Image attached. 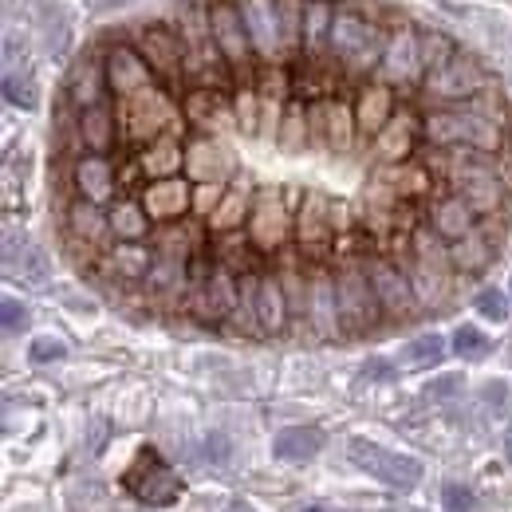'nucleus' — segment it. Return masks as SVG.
<instances>
[{"mask_svg": "<svg viewBox=\"0 0 512 512\" xmlns=\"http://www.w3.org/2000/svg\"><path fill=\"white\" fill-rule=\"evenodd\" d=\"M0 323H4V335H20L28 327V308L16 296H4L0 300Z\"/></svg>", "mask_w": 512, "mask_h": 512, "instance_id": "nucleus-50", "label": "nucleus"}, {"mask_svg": "<svg viewBox=\"0 0 512 512\" xmlns=\"http://www.w3.org/2000/svg\"><path fill=\"white\" fill-rule=\"evenodd\" d=\"M138 174L150 178V182H166V178H182L186 170V142H182V130H170L162 138H154L150 146L138 150L134 158Z\"/></svg>", "mask_w": 512, "mask_h": 512, "instance_id": "nucleus-21", "label": "nucleus"}, {"mask_svg": "<svg viewBox=\"0 0 512 512\" xmlns=\"http://www.w3.org/2000/svg\"><path fill=\"white\" fill-rule=\"evenodd\" d=\"M119 111V134L130 146H150L154 138L170 134V130H182V115H178V103L170 99V91L158 83L142 95H134L127 103L115 107Z\"/></svg>", "mask_w": 512, "mask_h": 512, "instance_id": "nucleus-3", "label": "nucleus"}, {"mask_svg": "<svg viewBox=\"0 0 512 512\" xmlns=\"http://www.w3.org/2000/svg\"><path fill=\"white\" fill-rule=\"evenodd\" d=\"M4 264H8V276H20L32 288L48 284V256L32 249V245H20V260H4Z\"/></svg>", "mask_w": 512, "mask_h": 512, "instance_id": "nucleus-40", "label": "nucleus"}, {"mask_svg": "<svg viewBox=\"0 0 512 512\" xmlns=\"http://www.w3.org/2000/svg\"><path fill=\"white\" fill-rule=\"evenodd\" d=\"M335 12L339 8L331 0H308V8H304V40H300V48H304L308 60H320L323 52H327Z\"/></svg>", "mask_w": 512, "mask_h": 512, "instance_id": "nucleus-38", "label": "nucleus"}, {"mask_svg": "<svg viewBox=\"0 0 512 512\" xmlns=\"http://www.w3.org/2000/svg\"><path fill=\"white\" fill-rule=\"evenodd\" d=\"M509 292H512V288H509Z\"/></svg>", "mask_w": 512, "mask_h": 512, "instance_id": "nucleus-57", "label": "nucleus"}, {"mask_svg": "<svg viewBox=\"0 0 512 512\" xmlns=\"http://www.w3.org/2000/svg\"><path fill=\"white\" fill-rule=\"evenodd\" d=\"M107 213H111V237L115 241H150L154 237L142 197H119Z\"/></svg>", "mask_w": 512, "mask_h": 512, "instance_id": "nucleus-37", "label": "nucleus"}, {"mask_svg": "<svg viewBox=\"0 0 512 512\" xmlns=\"http://www.w3.org/2000/svg\"><path fill=\"white\" fill-rule=\"evenodd\" d=\"M67 99L75 111H91L111 103V87H107V64L99 56H83L67 75Z\"/></svg>", "mask_w": 512, "mask_h": 512, "instance_id": "nucleus-25", "label": "nucleus"}, {"mask_svg": "<svg viewBox=\"0 0 512 512\" xmlns=\"http://www.w3.org/2000/svg\"><path fill=\"white\" fill-rule=\"evenodd\" d=\"M493 256H497V241L485 233V221H481L469 237L449 245V268L461 272V276H477V272H485L493 264Z\"/></svg>", "mask_w": 512, "mask_h": 512, "instance_id": "nucleus-32", "label": "nucleus"}, {"mask_svg": "<svg viewBox=\"0 0 512 512\" xmlns=\"http://www.w3.org/2000/svg\"><path fill=\"white\" fill-rule=\"evenodd\" d=\"M142 205H146L150 221H158V225L186 221V213H193V182L190 178L150 182V186L142 190Z\"/></svg>", "mask_w": 512, "mask_h": 512, "instance_id": "nucleus-22", "label": "nucleus"}, {"mask_svg": "<svg viewBox=\"0 0 512 512\" xmlns=\"http://www.w3.org/2000/svg\"><path fill=\"white\" fill-rule=\"evenodd\" d=\"M237 304H241V276L213 264L197 284H193L190 300H186V312H190L197 323H229L237 316Z\"/></svg>", "mask_w": 512, "mask_h": 512, "instance_id": "nucleus-8", "label": "nucleus"}, {"mask_svg": "<svg viewBox=\"0 0 512 512\" xmlns=\"http://www.w3.org/2000/svg\"><path fill=\"white\" fill-rule=\"evenodd\" d=\"M276 4H280L284 44H288V52H296L300 40H304V8H308V0H276Z\"/></svg>", "mask_w": 512, "mask_h": 512, "instance_id": "nucleus-45", "label": "nucleus"}, {"mask_svg": "<svg viewBox=\"0 0 512 512\" xmlns=\"http://www.w3.org/2000/svg\"><path fill=\"white\" fill-rule=\"evenodd\" d=\"M241 16L253 40V52L260 64H276L288 44H284V24H280V4L276 0H241Z\"/></svg>", "mask_w": 512, "mask_h": 512, "instance_id": "nucleus-15", "label": "nucleus"}, {"mask_svg": "<svg viewBox=\"0 0 512 512\" xmlns=\"http://www.w3.org/2000/svg\"><path fill=\"white\" fill-rule=\"evenodd\" d=\"M71 186H75V197H83V201H95V205H103V209H111L119 197V174H115V166H111V158L107 154H79L75 162H71Z\"/></svg>", "mask_w": 512, "mask_h": 512, "instance_id": "nucleus-19", "label": "nucleus"}, {"mask_svg": "<svg viewBox=\"0 0 512 512\" xmlns=\"http://www.w3.org/2000/svg\"><path fill=\"white\" fill-rule=\"evenodd\" d=\"M308 327L316 339H339L343 335V316H339V288H335V272L316 264L308 272Z\"/></svg>", "mask_w": 512, "mask_h": 512, "instance_id": "nucleus-17", "label": "nucleus"}, {"mask_svg": "<svg viewBox=\"0 0 512 512\" xmlns=\"http://www.w3.org/2000/svg\"><path fill=\"white\" fill-rule=\"evenodd\" d=\"M386 40L390 36L375 16H363L355 8H339L335 24H331L327 56L339 67H347L351 75H367V71H379V64H383Z\"/></svg>", "mask_w": 512, "mask_h": 512, "instance_id": "nucleus-2", "label": "nucleus"}, {"mask_svg": "<svg viewBox=\"0 0 512 512\" xmlns=\"http://www.w3.org/2000/svg\"><path fill=\"white\" fill-rule=\"evenodd\" d=\"M489 71L481 67L477 56L469 52H457L446 67H438L426 83H422V95L438 107H461V103H473L481 91H489Z\"/></svg>", "mask_w": 512, "mask_h": 512, "instance_id": "nucleus-6", "label": "nucleus"}, {"mask_svg": "<svg viewBox=\"0 0 512 512\" xmlns=\"http://www.w3.org/2000/svg\"><path fill=\"white\" fill-rule=\"evenodd\" d=\"M461 390V375H446V379H434V383L426 386V398H449V394H457Z\"/></svg>", "mask_w": 512, "mask_h": 512, "instance_id": "nucleus-52", "label": "nucleus"}, {"mask_svg": "<svg viewBox=\"0 0 512 512\" xmlns=\"http://www.w3.org/2000/svg\"><path fill=\"white\" fill-rule=\"evenodd\" d=\"M154 245H146V241H111V249H103V256L95 260L107 276H115V280H123V284H142L146 276H150V268H154Z\"/></svg>", "mask_w": 512, "mask_h": 512, "instance_id": "nucleus-23", "label": "nucleus"}, {"mask_svg": "<svg viewBox=\"0 0 512 512\" xmlns=\"http://www.w3.org/2000/svg\"><path fill=\"white\" fill-rule=\"evenodd\" d=\"M229 186H221V182H209V186H193V217H213V209L221 205V197H225Z\"/></svg>", "mask_w": 512, "mask_h": 512, "instance_id": "nucleus-49", "label": "nucleus"}, {"mask_svg": "<svg viewBox=\"0 0 512 512\" xmlns=\"http://www.w3.org/2000/svg\"><path fill=\"white\" fill-rule=\"evenodd\" d=\"M253 197H256V193L249 190V182H233V186L225 190V197H221V205L213 209V217L205 221V229H209V233H217V237L241 233V225H249Z\"/></svg>", "mask_w": 512, "mask_h": 512, "instance_id": "nucleus-31", "label": "nucleus"}, {"mask_svg": "<svg viewBox=\"0 0 512 512\" xmlns=\"http://www.w3.org/2000/svg\"><path fill=\"white\" fill-rule=\"evenodd\" d=\"M138 52H142V60L150 64V71L158 75V83L162 87H182V79H186V40L178 36V28H170V24H150V28H142L138 32V44H134Z\"/></svg>", "mask_w": 512, "mask_h": 512, "instance_id": "nucleus-11", "label": "nucleus"}, {"mask_svg": "<svg viewBox=\"0 0 512 512\" xmlns=\"http://www.w3.org/2000/svg\"><path fill=\"white\" fill-rule=\"evenodd\" d=\"M4 99L20 111H36L40 107V91L32 83V75H20V71H8L4 75Z\"/></svg>", "mask_w": 512, "mask_h": 512, "instance_id": "nucleus-43", "label": "nucleus"}, {"mask_svg": "<svg viewBox=\"0 0 512 512\" xmlns=\"http://www.w3.org/2000/svg\"><path fill=\"white\" fill-rule=\"evenodd\" d=\"M186 174L193 178V186H209V182H221L233 174V154L217 142V138H193L186 146Z\"/></svg>", "mask_w": 512, "mask_h": 512, "instance_id": "nucleus-26", "label": "nucleus"}, {"mask_svg": "<svg viewBox=\"0 0 512 512\" xmlns=\"http://www.w3.org/2000/svg\"><path fill=\"white\" fill-rule=\"evenodd\" d=\"M75 138L83 146V154H107L115 146L119 134V111L111 103L91 107V111H75Z\"/></svg>", "mask_w": 512, "mask_h": 512, "instance_id": "nucleus-28", "label": "nucleus"}, {"mask_svg": "<svg viewBox=\"0 0 512 512\" xmlns=\"http://www.w3.org/2000/svg\"><path fill=\"white\" fill-rule=\"evenodd\" d=\"M473 304H477V312H481L485 320H493V323L509 320V300H505V292H497V288H481Z\"/></svg>", "mask_w": 512, "mask_h": 512, "instance_id": "nucleus-48", "label": "nucleus"}, {"mask_svg": "<svg viewBox=\"0 0 512 512\" xmlns=\"http://www.w3.org/2000/svg\"><path fill=\"white\" fill-rule=\"evenodd\" d=\"M193 260H182V256H158L154 260V268H150V276L142 280V292H146V300L150 304H166V308H174V304H186L193 292Z\"/></svg>", "mask_w": 512, "mask_h": 512, "instance_id": "nucleus-18", "label": "nucleus"}, {"mask_svg": "<svg viewBox=\"0 0 512 512\" xmlns=\"http://www.w3.org/2000/svg\"><path fill=\"white\" fill-rule=\"evenodd\" d=\"M505 453H509V461H512V430H509V438H505Z\"/></svg>", "mask_w": 512, "mask_h": 512, "instance_id": "nucleus-54", "label": "nucleus"}, {"mask_svg": "<svg viewBox=\"0 0 512 512\" xmlns=\"http://www.w3.org/2000/svg\"><path fill=\"white\" fill-rule=\"evenodd\" d=\"M442 509L473 512L477 509V497H473V489H465V485H446V489H442Z\"/></svg>", "mask_w": 512, "mask_h": 512, "instance_id": "nucleus-51", "label": "nucleus"}, {"mask_svg": "<svg viewBox=\"0 0 512 512\" xmlns=\"http://www.w3.org/2000/svg\"><path fill=\"white\" fill-rule=\"evenodd\" d=\"M375 75L383 79L386 87H394V91H414V87L426 83V67H422V32H418L410 20H402V24L390 32L383 64H379Z\"/></svg>", "mask_w": 512, "mask_h": 512, "instance_id": "nucleus-10", "label": "nucleus"}, {"mask_svg": "<svg viewBox=\"0 0 512 512\" xmlns=\"http://www.w3.org/2000/svg\"><path fill=\"white\" fill-rule=\"evenodd\" d=\"M335 288H339V316H343V335L359 339V335H371L379 331V323L386 320L383 304L375 296V284H371V272H367V260H347L339 272H335Z\"/></svg>", "mask_w": 512, "mask_h": 512, "instance_id": "nucleus-4", "label": "nucleus"}, {"mask_svg": "<svg viewBox=\"0 0 512 512\" xmlns=\"http://www.w3.org/2000/svg\"><path fill=\"white\" fill-rule=\"evenodd\" d=\"M355 119H359V134L379 138L386 123L394 119V87H386L383 79L363 83L359 99H355Z\"/></svg>", "mask_w": 512, "mask_h": 512, "instance_id": "nucleus-29", "label": "nucleus"}, {"mask_svg": "<svg viewBox=\"0 0 512 512\" xmlns=\"http://www.w3.org/2000/svg\"><path fill=\"white\" fill-rule=\"evenodd\" d=\"M123 489H127L130 497H138L142 505H150V509H170V505H178L186 497V481L154 449L138 453V461L123 473Z\"/></svg>", "mask_w": 512, "mask_h": 512, "instance_id": "nucleus-5", "label": "nucleus"}, {"mask_svg": "<svg viewBox=\"0 0 512 512\" xmlns=\"http://www.w3.org/2000/svg\"><path fill=\"white\" fill-rule=\"evenodd\" d=\"M292 205L280 197L276 190H256L253 213H249V241L256 253H280L292 241Z\"/></svg>", "mask_w": 512, "mask_h": 512, "instance_id": "nucleus-12", "label": "nucleus"}, {"mask_svg": "<svg viewBox=\"0 0 512 512\" xmlns=\"http://www.w3.org/2000/svg\"><path fill=\"white\" fill-rule=\"evenodd\" d=\"M256 320L264 335H284L292 327V308H288V292L280 272H260L256 284Z\"/></svg>", "mask_w": 512, "mask_h": 512, "instance_id": "nucleus-27", "label": "nucleus"}, {"mask_svg": "<svg viewBox=\"0 0 512 512\" xmlns=\"http://www.w3.org/2000/svg\"><path fill=\"white\" fill-rule=\"evenodd\" d=\"M457 52H461V48L449 40L446 32H434V28L422 32V67H426V79H430L438 67H446Z\"/></svg>", "mask_w": 512, "mask_h": 512, "instance_id": "nucleus-42", "label": "nucleus"}, {"mask_svg": "<svg viewBox=\"0 0 512 512\" xmlns=\"http://www.w3.org/2000/svg\"><path fill=\"white\" fill-rule=\"evenodd\" d=\"M308 119H312V115H308V107H304L300 99H292V103L284 107V119H280V134H276L284 150H300V146L308 142Z\"/></svg>", "mask_w": 512, "mask_h": 512, "instance_id": "nucleus-41", "label": "nucleus"}, {"mask_svg": "<svg viewBox=\"0 0 512 512\" xmlns=\"http://www.w3.org/2000/svg\"><path fill=\"white\" fill-rule=\"evenodd\" d=\"M209 32H213V44L217 52L225 56L229 71L245 83H253V40H249V28H245V16H241V4L233 0H209Z\"/></svg>", "mask_w": 512, "mask_h": 512, "instance_id": "nucleus-7", "label": "nucleus"}, {"mask_svg": "<svg viewBox=\"0 0 512 512\" xmlns=\"http://www.w3.org/2000/svg\"><path fill=\"white\" fill-rule=\"evenodd\" d=\"M406 276L414 284V296H418V308H446L449 292H453V272L446 268H434V264H422V260H410L406 264Z\"/></svg>", "mask_w": 512, "mask_h": 512, "instance_id": "nucleus-35", "label": "nucleus"}, {"mask_svg": "<svg viewBox=\"0 0 512 512\" xmlns=\"http://www.w3.org/2000/svg\"><path fill=\"white\" fill-rule=\"evenodd\" d=\"M28 359L32 363H60V359H67V343L64 339H56V335H36L32 339V347H28Z\"/></svg>", "mask_w": 512, "mask_h": 512, "instance_id": "nucleus-47", "label": "nucleus"}, {"mask_svg": "<svg viewBox=\"0 0 512 512\" xmlns=\"http://www.w3.org/2000/svg\"><path fill=\"white\" fill-rule=\"evenodd\" d=\"M426 225L446 241V245H453V241H461V237H469L477 225H481V217L473 213V205L461 197V193H442V197H434L430 201V217H426Z\"/></svg>", "mask_w": 512, "mask_h": 512, "instance_id": "nucleus-24", "label": "nucleus"}, {"mask_svg": "<svg viewBox=\"0 0 512 512\" xmlns=\"http://www.w3.org/2000/svg\"><path fill=\"white\" fill-rule=\"evenodd\" d=\"M300 512H323V509H316V505H308V509H300Z\"/></svg>", "mask_w": 512, "mask_h": 512, "instance_id": "nucleus-56", "label": "nucleus"}, {"mask_svg": "<svg viewBox=\"0 0 512 512\" xmlns=\"http://www.w3.org/2000/svg\"><path fill=\"white\" fill-rule=\"evenodd\" d=\"M359 134V119H355V103H343V99H331L323 103V146L335 150V154H347L351 142Z\"/></svg>", "mask_w": 512, "mask_h": 512, "instance_id": "nucleus-36", "label": "nucleus"}, {"mask_svg": "<svg viewBox=\"0 0 512 512\" xmlns=\"http://www.w3.org/2000/svg\"><path fill=\"white\" fill-rule=\"evenodd\" d=\"M233 111H237V127L245 130V134H260V91H256L253 83H245L237 91Z\"/></svg>", "mask_w": 512, "mask_h": 512, "instance_id": "nucleus-46", "label": "nucleus"}, {"mask_svg": "<svg viewBox=\"0 0 512 512\" xmlns=\"http://www.w3.org/2000/svg\"><path fill=\"white\" fill-rule=\"evenodd\" d=\"M323 446H327V434L320 426H288L272 438V457L288 461V465H308L320 457Z\"/></svg>", "mask_w": 512, "mask_h": 512, "instance_id": "nucleus-30", "label": "nucleus"}, {"mask_svg": "<svg viewBox=\"0 0 512 512\" xmlns=\"http://www.w3.org/2000/svg\"><path fill=\"white\" fill-rule=\"evenodd\" d=\"M103 64H107V87H111V95H115L119 103H127L134 95L158 87V75L142 60V52L130 48V44H115V48L103 56Z\"/></svg>", "mask_w": 512, "mask_h": 512, "instance_id": "nucleus-16", "label": "nucleus"}, {"mask_svg": "<svg viewBox=\"0 0 512 512\" xmlns=\"http://www.w3.org/2000/svg\"><path fill=\"white\" fill-rule=\"evenodd\" d=\"M182 115L205 130L233 127L237 123V111H229L225 91H213V87H193L190 95H186V103H182Z\"/></svg>", "mask_w": 512, "mask_h": 512, "instance_id": "nucleus-33", "label": "nucleus"}, {"mask_svg": "<svg viewBox=\"0 0 512 512\" xmlns=\"http://www.w3.org/2000/svg\"><path fill=\"white\" fill-rule=\"evenodd\" d=\"M335 241V209L323 193H308L296 213V245L304 256H323Z\"/></svg>", "mask_w": 512, "mask_h": 512, "instance_id": "nucleus-20", "label": "nucleus"}, {"mask_svg": "<svg viewBox=\"0 0 512 512\" xmlns=\"http://www.w3.org/2000/svg\"><path fill=\"white\" fill-rule=\"evenodd\" d=\"M229 512H249V509H245V505H233V509H229Z\"/></svg>", "mask_w": 512, "mask_h": 512, "instance_id": "nucleus-55", "label": "nucleus"}, {"mask_svg": "<svg viewBox=\"0 0 512 512\" xmlns=\"http://www.w3.org/2000/svg\"><path fill=\"white\" fill-rule=\"evenodd\" d=\"M449 347H453V355H457V359H481V355H489V335H485L481 327L461 323V327L453 331Z\"/></svg>", "mask_w": 512, "mask_h": 512, "instance_id": "nucleus-44", "label": "nucleus"}, {"mask_svg": "<svg viewBox=\"0 0 512 512\" xmlns=\"http://www.w3.org/2000/svg\"><path fill=\"white\" fill-rule=\"evenodd\" d=\"M205 453H213L217 465H221V461L229 457V446H225V438H209V442H205Z\"/></svg>", "mask_w": 512, "mask_h": 512, "instance_id": "nucleus-53", "label": "nucleus"}, {"mask_svg": "<svg viewBox=\"0 0 512 512\" xmlns=\"http://www.w3.org/2000/svg\"><path fill=\"white\" fill-rule=\"evenodd\" d=\"M418 134H422V123H418L410 111H398L383 127V134L375 138V150H379V158H383L386 166H402V162L410 158Z\"/></svg>", "mask_w": 512, "mask_h": 512, "instance_id": "nucleus-34", "label": "nucleus"}, {"mask_svg": "<svg viewBox=\"0 0 512 512\" xmlns=\"http://www.w3.org/2000/svg\"><path fill=\"white\" fill-rule=\"evenodd\" d=\"M422 138L434 150H473V154H489L497 158L509 146V127L493 123L489 115H481L473 103L461 107H438L422 115Z\"/></svg>", "mask_w": 512, "mask_h": 512, "instance_id": "nucleus-1", "label": "nucleus"}, {"mask_svg": "<svg viewBox=\"0 0 512 512\" xmlns=\"http://www.w3.org/2000/svg\"><path fill=\"white\" fill-rule=\"evenodd\" d=\"M64 233L71 249H87V253L103 256V249H111V213L95 201H83V197H71L64 209Z\"/></svg>", "mask_w": 512, "mask_h": 512, "instance_id": "nucleus-14", "label": "nucleus"}, {"mask_svg": "<svg viewBox=\"0 0 512 512\" xmlns=\"http://www.w3.org/2000/svg\"><path fill=\"white\" fill-rule=\"evenodd\" d=\"M442 359H446V339H442L438 331L418 335V339H410V343L402 347V363H406V367H438Z\"/></svg>", "mask_w": 512, "mask_h": 512, "instance_id": "nucleus-39", "label": "nucleus"}, {"mask_svg": "<svg viewBox=\"0 0 512 512\" xmlns=\"http://www.w3.org/2000/svg\"><path fill=\"white\" fill-rule=\"evenodd\" d=\"M347 457L355 461V469H363L367 477L383 481L398 493H410L418 489L422 481V461L418 457H406V453H394V449L379 446V442H367V438H351Z\"/></svg>", "mask_w": 512, "mask_h": 512, "instance_id": "nucleus-9", "label": "nucleus"}, {"mask_svg": "<svg viewBox=\"0 0 512 512\" xmlns=\"http://www.w3.org/2000/svg\"><path fill=\"white\" fill-rule=\"evenodd\" d=\"M367 272H371L375 296H379L383 316L390 323H406L422 312V308H418V296H414V284H410V276H406V264H394V260H386V256H371V260H367Z\"/></svg>", "mask_w": 512, "mask_h": 512, "instance_id": "nucleus-13", "label": "nucleus"}]
</instances>
